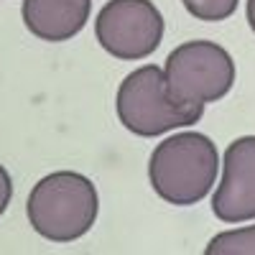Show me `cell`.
<instances>
[{
  "mask_svg": "<svg viewBox=\"0 0 255 255\" xmlns=\"http://www.w3.org/2000/svg\"><path fill=\"white\" fill-rule=\"evenodd\" d=\"M217 168V148L207 135L176 133L153 148L148 161V179L163 202L191 207L212 191Z\"/></svg>",
  "mask_w": 255,
  "mask_h": 255,
  "instance_id": "1",
  "label": "cell"
},
{
  "mask_svg": "<svg viewBox=\"0 0 255 255\" xmlns=\"http://www.w3.org/2000/svg\"><path fill=\"white\" fill-rule=\"evenodd\" d=\"M97 189L77 171H54L44 176L28 194L26 215L31 227L51 243H72L84 238L97 220Z\"/></svg>",
  "mask_w": 255,
  "mask_h": 255,
  "instance_id": "2",
  "label": "cell"
},
{
  "mask_svg": "<svg viewBox=\"0 0 255 255\" xmlns=\"http://www.w3.org/2000/svg\"><path fill=\"white\" fill-rule=\"evenodd\" d=\"M235 84V61L215 41H186L166 59L163 87L176 108L204 115L207 102L222 100Z\"/></svg>",
  "mask_w": 255,
  "mask_h": 255,
  "instance_id": "3",
  "label": "cell"
},
{
  "mask_svg": "<svg viewBox=\"0 0 255 255\" xmlns=\"http://www.w3.org/2000/svg\"><path fill=\"white\" fill-rule=\"evenodd\" d=\"M118 118L140 138H156L174 128H186L202 120L199 113L181 110L168 100L163 87V69L148 64L130 72L118 90Z\"/></svg>",
  "mask_w": 255,
  "mask_h": 255,
  "instance_id": "4",
  "label": "cell"
},
{
  "mask_svg": "<svg viewBox=\"0 0 255 255\" xmlns=\"http://www.w3.org/2000/svg\"><path fill=\"white\" fill-rule=\"evenodd\" d=\"M100 46L123 61L151 56L163 38V15L151 0H110L95 20Z\"/></svg>",
  "mask_w": 255,
  "mask_h": 255,
  "instance_id": "5",
  "label": "cell"
},
{
  "mask_svg": "<svg viewBox=\"0 0 255 255\" xmlns=\"http://www.w3.org/2000/svg\"><path fill=\"white\" fill-rule=\"evenodd\" d=\"M212 212L217 220L235 225L255 220V135L238 138L227 145Z\"/></svg>",
  "mask_w": 255,
  "mask_h": 255,
  "instance_id": "6",
  "label": "cell"
},
{
  "mask_svg": "<svg viewBox=\"0 0 255 255\" xmlns=\"http://www.w3.org/2000/svg\"><path fill=\"white\" fill-rule=\"evenodd\" d=\"M92 0H23V23L41 41H69L90 20Z\"/></svg>",
  "mask_w": 255,
  "mask_h": 255,
  "instance_id": "7",
  "label": "cell"
},
{
  "mask_svg": "<svg viewBox=\"0 0 255 255\" xmlns=\"http://www.w3.org/2000/svg\"><path fill=\"white\" fill-rule=\"evenodd\" d=\"M207 255H255V225L220 232L207 245Z\"/></svg>",
  "mask_w": 255,
  "mask_h": 255,
  "instance_id": "8",
  "label": "cell"
},
{
  "mask_svg": "<svg viewBox=\"0 0 255 255\" xmlns=\"http://www.w3.org/2000/svg\"><path fill=\"white\" fill-rule=\"evenodd\" d=\"M181 3L197 20L217 23V20H227L232 13L238 10L240 0H181Z\"/></svg>",
  "mask_w": 255,
  "mask_h": 255,
  "instance_id": "9",
  "label": "cell"
},
{
  "mask_svg": "<svg viewBox=\"0 0 255 255\" xmlns=\"http://www.w3.org/2000/svg\"><path fill=\"white\" fill-rule=\"evenodd\" d=\"M10 197H13V181H10V174L5 171L3 166H0V217H3V212L8 209Z\"/></svg>",
  "mask_w": 255,
  "mask_h": 255,
  "instance_id": "10",
  "label": "cell"
},
{
  "mask_svg": "<svg viewBox=\"0 0 255 255\" xmlns=\"http://www.w3.org/2000/svg\"><path fill=\"white\" fill-rule=\"evenodd\" d=\"M248 23L255 33V0H248Z\"/></svg>",
  "mask_w": 255,
  "mask_h": 255,
  "instance_id": "11",
  "label": "cell"
}]
</instances>
